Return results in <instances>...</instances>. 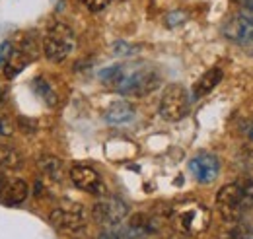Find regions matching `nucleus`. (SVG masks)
I'll use <instances>...</instances> for the list:
<instances>
[{
  "label": "nucleus",
  "instance_id": "obj_25",
  "mask_svg": "<svg viewBox=\"0 0 253 239\" xmlns=\"http://www.w3.org/2000/svg\"><path fill=\"white\" fill-rule=\"evenodd\" d=\"M234 2H236V4H240V6H244V8H246V6H250V4H253V0H234Z\"/></svg>",
  "mask_w": 253,
  "mask_h": 239
},
{
  "label": "nucleus",
  "instance_id": "obj_27",
  "mask_svg": "<svg viewBox=\"0 0 253 239\" xmlns=\"http://www.w3.org/2000/svg\"><path fill=\"white\" fill-rule=\"evenodd\" d=\"M2 101H4V95H2V91H0V105H2Z\"/></svg>",
  "mask_w": 253,
  "mask_h": 239
},
{
  "label": "nucleus",
  "instance_id": "obj_15",
  "mask_svg": "<svg viewBox=\"0 0 253 239\" xmlns=\"http://www.w3.org/2000/svg\"><path fill=\"white\" fill-rule=\"evenodd\" d=\"M22 163H24V158L20 156V152H16L12 146L0 144V169L14 171V169H20Z\"/></svg>",
  "mask_w": 253,
  "mask_h": 239
},
{
  "label": "nucleus",
  "instance_id": "obj_11",
  "mask_svg": "<svg viewBox=\"0 0 253 239\" xmlns=\"http://www.w3.org/2000/svg\"><path fill=\"white\" fill-rule=\"evenodd\" d=\"M30 195V187L28 183L22 179H8L4 181L2 189H0V202L4 204H10V206H16V204H22Z\"/></svg>",
  "mask_w": 253,
  "mask_h": 239
},
{
  "label": "nucleus",
  "instance_id": "obj_7",
  "mask_svg": "<svg viewBox=\"0 0 253 239\" xmlns=\"http://www.w3.org/2000/svg\"><path fill=\"white\" fill-rule=\"evenodd\" d=\"M224 35L238 45L253 47V4L246 6L224 24Z\"/></svg>",
  "mask_w": 253,
  "mask_h": 239
},
{
  "label": "nucleus",
  "instance_id": "obj_12",
  "mask_svg": "<svg viewBox=\"0 0 253 239\" xmlns=\"http://www.w3.org/2000/svg\"><path fill=\"white\" fill-rule=\"evenodd\" d=\"M103 117H105L107 122H111V124H123V122H128V120L134 117V107L128 101H125V99H119V101H113L105 109Z\"/></svg>",
  "mask_w": 253,
  "mask_h": 239
},
{
  "label": "nucleus",
  "instance_id": "obj_16",
  "mask_svg": "<svg viewBox=\"0 0 253 239\" xmlns=\"http://www.w3.org/2000/svg\"><path fill=\"white\" fill-rule=\"evenodd\" d=\"M128 228H130V232L136 234V236H146V234H152V232L156 230V224H154V220H152L150 216H146V214H136V216L130 220Z\"/></svg>",
  "mask_w": 253,
  "mask_h": 239
},
{
  "label": "nucleus",
  "instance_id": "obj_1",
  "mask_svg": "<svg viewBox=\"0 0 253 239\" xmlns=\"http://www.w3.org/2000/svg\"><path fill=\"white\" fill-rule=\"evenodd\" d=\"M99 80L125 95H146L160 86V72L144 62L134 64H113L99 72Z\"/></svg>",
  "mask_w": 253,
  "mask_h": 239
},
{
  "label": "nucleus",
  "instance_id": "obj_14",
  "mask_svg": "<svg viewBox=\"0 0 253 239\" xmlns=\"http://www.w3.org/2000/svg\"><path fill=\"white\" fill-rule=\"evenodd\" d=\"M39 169L43 171V175L47 177V179L51 181H57V183H61L63 181V161L59 159V158H55V156H43L41 159H39Z\"/></svg>",
  "mask_w": 253,
  "mask_h": 239
},
{
  "label": "nucleus",
  "instance_id": "obj_23",
  "mask_svg": "<svg viewBox=\"0 0 253 239\" xmlns=\"http://www.w3.org/2000/svg\"><path fill=\"white\" fill-rule=\"evenodd\" d=\"M246 134H248V138H250V140L253 142V120L246 124Z\"/></svg>",
  "mask_w": 253,
  "mask_h": 239
},
{
  "label": "nucleus",
  "instance_id": "obj_22",
  "mask_svg": "<svg viewBox=\"0 0 253 239\" xmlns=\"http://www.w3.org/2000/svg\"><path fill=\"white\" fill-rule=\"evenodd\" d=\"M10 55H12V45H10V43H2V45H0V68L8 62Z\"/></svg>",
  "mask_w": 253,
  "mask_h": 239
},
{
  "label": "nucleus",
  "instance_id": "obj_5",
  "mask_svg": "<svg viewBox=\"0 0 253 239\" xmlns=\"http://www.w3.org/2000/svg\"><path fill=\"white\" fill-rule=\"evenodd\" d=\"M49 222L63 234H78L86 228V214L78 202L64 200L49 214Z\"/></svg>",
  "mask_w": 253,
  "mask_h": 239
},
{
  "label": "nucleus",
  "instance_id": "obj_13",
  "mask_svg": "<svg viewBox=\"0 0 253 239\" xmlns=\"http://www.w3.org/2000/svg\"><path fill=\"white\" fill-rule=\"evenodd\" d=\"M222 76H224V74H222V68H218V66L207 70V72L197 80V84H195V88H193L195 97H203V95H207L209 91L214 90V88L220 84Z\"/></svg>",
  "mask_w": 253,
  "mask_h": 239
},
{
  "label": "nucleus",
  "instance_id": "obj_4",
  "mask_svg": "<svg viewBox=\"0 0 253 239\" xmlns=\"http://www.w3.org/2000/svg\"><path fill=\"white\" fill-rule=\"evenodd\" d=\"M76 47V37L74 31L70 30L66 24H53L45 37H43V53L51 62H63L70 57V53Z\"/></svg>",
  "mask_w": 253,
  "mask_h": 239
},
{
  "label": "nucleus",
  "instance_id": "obj_9",
  "mask_svg": "<svg viewBox=\"0 0 253 239\" xmlns=\"http://www.w3.org/2000/svg\"><path fill=\"white\" fill-rule=\"evenodd\" d=\"M70 181L84 193H90V195H101L105 191V185L101 181V175L95 171L94 167L90 165H72L70 167Z\"/></svg>",
  "mask_w": 253,
  "mask_h": 239
},
{
  "label": "nucleus",
  "instance_id": "obj_18",
  "mask_svg": "<svg viewBox=\"0 0 253 239\" xmlns=\"http://www.w3.org/2000/svg\"><path fill=\"white\" fill-rule=\"evenodd\" d=\"M35 90H37V93H39L49 105H57V93H55V90H53L47 82H43V80H35Z\"/></svg>",
  "mask_w": 253,
  "mask_h": 239
},
{
  "label": "nucleus",
  "instance_id": "obj_6",
  "mask_svg": "<svg viewBox=\"0 0 253 239\" xmlns=\"http://www.w3.org/2000/svg\"><path fill=\"white\" fill-rule=\"evenodd\" d=\"M189 111V95L181 84H169L160 99V115L162 119L175 122L181 120Z\"/></svg>",
  "mask_w": 253,
  "mask_h": 239
},
{
  "label": "nucleus",
  "instance_id": "obj_19",
  "mask_svg": "<svg viewBox=\"0 0 253 239\" xmlns=\"http://www.w3.org/2000/svg\"><path fill=\"white\" fill-rule=\"evenodd\" d=\"M224 239H250V230H246L240 222H232Z\"/></svg>",
  "mask_w": 253,
  "mask_h": 239
},
{
  "label": "nucleus",
  "instance_id": "obj_21",
  "mask_svg": "<svg viewBox=\"0 0 253 239\" xmlns=\"http://www.w3.org/2000/svg\"><path fill=\"white\" fill-rule=\"evenodd\" d=\"M82 4H84L88 10H92V12H97V10L105 8V6L109 4V0H82Z\"/></svg>",
  "mask_w": 253,
  "mask_h": 239
},
{
  "label": "nucleus",
  "instance_id": "obj_3",
  "mask_svg": "<svg viewBox=\"0 0 253 239\" xmlns=\"http://www.w3.org/2000/svg\"><path fill=\"white\" fill-rule=\"evenodd\" d=\"M171 224L181 236H199L211 224V210L197 200H185L173 206Z\"/></svg>",
  "mask_w": 253,
  "mask_h": 239
},
{
  "label": "nucleus",
  "instance_id": "obj_17",
  "mask_svg": "<svg viewBox=\"0 0 253 239\" xmlns=\"http://www.w3.org/2000/svg\"><path fill=\"white\" fill-rule=\"evenodd\" d=\"M30 60H32V57H28V53H24V51H16V53H12L10 59H8V62L4 64V68H6L4 74L10 76V78L16 76V74H18Z\"/></svg>",
  "mask_w": 253,
  "mask_h": 239
},
{
  "label": "nucleus",
  "instance_id": "obj_8",
  "mask_svg": "<svg viewBox=\"0 0 253 239\" xmlns=\"http://www.w3.org/2000/svg\"><path fill=\"white\" fill-rule=\"evenodd\" d=\"M128 214V206L117 197H103L99 199L92 208V216L97 224L103 226H117L121 224Z\"/></svg>",
  "mask_w": 253,
  "mask_h": 239
},
{
  "label": "nucleus",
  "instance_id": "obj_24",
  "mask_svg": "<svg viewBox=\"0 0 253 239\" xmlns=\"http://www.w3.org/2000/svg\"><path fill=\"white\" fill-rule=\"evenodd\" d=\"M97 239H119V238H117L115 234H111V232H103Z\"/></svg>",
  "mask_w": 253,
  "mask_h": 239
},
{
  "label": "nucleus",
  "instance_id": "obj_20",
  "mask_svg": "<svg viewBox=\"0 0 253 239\" xmlns=\"http://www.w3.org/2000/svg\"><path fill=\"white\" fill-rule=\"evenodd\" d=\"M12 132H14L12 120L8 119V117H4V115H0V134H2V136H10Z\"/></svg>",
  "mask_w": 253,
  "mask_h": 239
},
{
  "label": "nucleus",
  "instance_id": "obj_28",
  "mask_svg": "<svg viewBox=\"0 0 253 239\" xmlns=\"http://www.w3.org/2000/svg\"><path fill=\"white\" fill-rule=\"evenodd\" d=\"M171 239H187L185 236H181V238H171Z\"/></svg>",
  "mask_w": 253,
  "mask_h": 239
},
{
  "label": "nucleus",
  "instance_id": "obj_26",
  "mask_svg": "<svg viewBox=\"0 0 253 239\" xmlns=\"http://www.w3.org/2000/svg\"><path fill=\"white\" fill-rule=\"evenodd\" d=\"M4 181H6V177H4L2 173H0V189H2V185H4Z\"/></svg>",
  "mask_w": 253,
  "mask_h": 239
},
{
  "label": "nucleus",
  "instance_id": "obj_2",
  "mask_svg": "<svg viewBox=\"0 0 253 239\" xmlns=\"http://www.w3.org/2000/svg\"><path fill=\"white\" fill-rule=\"evenodd\" d=\"M216 208L228 222H240L242 216L253 208V179L240 177L234 183L224 185L216 195Z\"/></svg>",
  "mask_w": 253,
  "mask_h": 239
},
{
  "label": "nucleus",
  "instance_id": "obj_10",
  "mask_svg": "<svg viewBox=\"0 0 253 239\" xmlns=\"http://www.w3.org/2000/svg\"><path fill=\"white\" fill-rule=\"evenodd\" d=\"M189 169L199 183H211V181L216 179V175L220 171V161H218L216 156L203 152V154H197L191 159Z\"/></svg>",
  "mask_w": 253,
  "mask_h": 239
}]
</instances>
